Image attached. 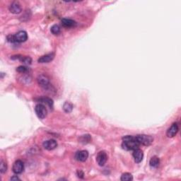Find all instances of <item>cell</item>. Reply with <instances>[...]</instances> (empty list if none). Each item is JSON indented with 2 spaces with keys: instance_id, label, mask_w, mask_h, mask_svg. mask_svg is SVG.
<instances>
[{
  "instance_id": "3",
  "label": "cell",
  "mask_w": 181,
  "mask_h": 181,
  "mask_svg": "<svg viewBox=\"0 0 181 181\" xmlns=\"http://www.w3.org/2000/svg\"><path fill=\"white\" fill-rule=\"evenodd\" d=\"M35 111L37 116L40 119H44V118H45L47 114H48V111H47L45 107L41 103L37 104L36 106H35Z\"/></svg>"
},
{
  "instance_id": "7",
  "label": "cell",
  "mask_w": 181,
  "mask_h": 181,
  "mask_svg": "<svg viewBox=\"0 0 181 181\" xmlns=\"http://www.w3.org/2000/svg\"><path fill=\"white\" fill-rule=\"evenodd\" d=\"M14 35L16 42H24L27 41L28 39L27 33L24 31H20Z\"/></svg>"
},
{
  "instance_id": "22",
  "label": "cell",
  "mask_w": 181,
  "mask_h": 181,
  "mask_svg": "<svg viewBox=\"0 0 181 181\" xmlns=\"http://www.w3.org/2000/svg\"><path fill=\"white\" fill-rule=\"evenodd\" d=\"M39 100L42 103H47L50 107H52V105H53L52 100H51L50 98H41V99H39Z\"/></svg>"
},
{
  "instance_id": "15",
  "label": "cell",
  "mask_w": 181,
  "mask_h": 181,
  "mask_svg": "<svg viewBox=\"0 0 181 181\" xmlns=\"http://www.w3.org/2000/svg\"><path fill=\"white\" fill-rule=\"evenodd\" d=\"M61 22L62 25H63L64 27L67 28H72L74 27V26L77 25L76 21L70 19H62Z\"/></svg>"
},
{
  "instance_id": "1",
  "label": "cell",
  "mask_w": 181,
  "mask_h": 181,
  "mask_svg": "<svg viewBox=\"0 0 181 181\" xmlns=\"http://www.w3.org/2000/svg\"><path fill=\"white\" fill-rule=\"evenodd\" d=\"M140 144L133 136H125L122 138V147L126 151H133L139 148Z\"/></svg>"
},
{
  "instance_id": "19",
  "label": "cell",
  "mask_w": 181,
  "mask_h": 181,
  "mask_svg": "<svg viewBox=\"0 0 181 181\" xmlns=\"http://www.w3.org/2000/svg\"><path fill=\"white\" fill-rule=\"evenodd\" d=\"M120 180L122 181H130L133 180V177L132 176V174L129 173H125L122 174Z\"/></svg>"
},
{
  "instance_id": "16",
  "label": "cell",
  "mask_w": 181,
  "mask_h": 181,
  "mask_svg": "<svg viewBox=\"0 0 181 181\" xmlns=\"http://www.w3.org/2000/svg\"><path fill=\"white\" fill-rule=\"evenodd\" d=\"M160 164V160L157 156H153L149 161V165L152 168H157Z\"/></svg>"
},
{
  "instance_id": "26",
  "label": "cell",
  "mask_w": 181,
  "mask_h": 181,
  "mask_svg": "<svg viewBox=\"0 0 181 181\" xmlns=\"http://www.w3.org/2000/svg\"><path fill=\"white\" fill-rule=\"evenodd\" d=\"M11 180H20V178L18 177V176H13V177L11 178Z\"/></svg>"
},
{
  "instance_id": "6",
  "label": "cell",
  "mask_w": 181,
  "mask_h": 181,
  "mask_svg": "<svg viewBox=\"0 0 181 181\" xmlns=\"http://www.w3.org/2000/svg\"><path fill=\"white\" fill-rule=\"evenodd\" d=\"M107 160H108V156H107V154L105 151H100V152L98 154L96 161L98 164L100 166H103L104 165L106 164Z\"/></svg>"
},
{
  "instance_id": "11",
  "label": "cell",
  "mask_w": 181,
  "mask_h": 181,
  "mask_svg": "<svg viewBox=\"0 0 181 181\" xmlns=\"http://www.w3.org/2000/svg\"><path fill=\"white\" fill-rule=\"evenodd\" d=\"M57 147V143L55 139H49L43 142V147L47 150L51 151Z\"/></svg>"
},
{
  "instance_id": "25",
  "label": "cell",
  "mask_w": 181,
  "mask_h": 181,
  "mask_svg": "<svg viewBox=\"0 0 181 181\" xmlns=\"http://www.w3.org/2000/svg\"><path fill=\"white\" fill-rule=\"evenodd\" d=\"M77 175H78V177H79V178H83L84 174V173L81 171H77Z\"/></svg>"
},
{
  "instance_id": "12",
  "label": "cell",
  "mask_w": 181,
  "mask_h": 181,
  "mask_svg": "<svg viewBox=\"0 0 181 181\" xmlns=\"http://www.w3.org/2000/svg\"><path fill=\"white\" fill-rule=\"evenodd\" d=\"M89 157V153L87 151L85 150H82V151H79L77 152L75 155V158L76 159L79 161H81V162H84L87 160V158Z\"/></svg>"
},
{
  "instance_id": "20",
  "label": "cell",
  "mask_w": 181,
  "mask_h": 181,
  "mask_svg": "<svg viewBox=\"0 0 181 181\" xmlns=\"http://www.w3.org/2000/svg\"><path fill=\"white\" fill-rule=\"evenodd\" d=\"M63 109H64V110L66 112V113H71V112L73 110L72 104L70 103H69V102H66L63 106Z\"/></svg>"
},
{
  "instance_id": "10",
  "label": "cell",
  "mask_w": 181,
  "mask_h": 181,
  "mask_svg": "<svg viewBox=\"0 0 181 181\" xmlns=\"http://www.w3.org/2000/svg\"><path fill=\"white\" fill-rule=\"evenodd\" d=\"M132 156H133L134 159H135V161L136 163H137V164L142 162V161L143 160V158H144V154H143V151L139 148L133 150Z\"/></svg>"
},
{
  "instance_id": "8",
  "label": "cell",
  "mask_w": 181,
  "mask_h": 181,
  "mask_svg": "<svg viewBox=\"0 0 181 181\" xmlns=\"http://www.w3.org/2000/svg\"><path fill=\"white\" fill-rule=\"evenodd\" d=\"M9 9L10 12L12 13V14H20L22 11L21 4H20L18 2H12V3L10 4Z\"/></svg>"
},
{
  "instance_id": "21",
  "label": "cell",
  "mask_w": 181,
  "mask_h": 181,
  "mask_svg": "<svg viewBox=\"0 0 181 181\" xmlns=\"http://www.w3.org/2000/svg\"><path fill=\"white\" fill-rule=\"evenodd\" d=\"M7 171V165L4 161H1V163H0V172L1 173H6V171Z\"/></svg>"
},
{
  "instance_id": "18",
  "label": "cell",
  "mask_w": 181,
  "mask_h": 181,
  "mask_svg": "<svg viewBox=\"0 0 181 181\" xmlns=\"http://www.w3.org/2000/svg\"><path fill=\"white\" fill-rule=\"evenodd\" d=\"M50 31L52 32L53 35H59L60 32H61V29L58 25H53L50 28Z\"/></svg>"
},
{
  "instance_id": "17",
  "label": "cell",
  "mask_w": 181,
  "mask_h": 181,
  "mask_svg": "<svg viewBox=\"0 0 181 181\" xmlns=\"http://www.w3.org/2000/svg\"><path fill=\"white\" fill-rule=\"evenodd\" d=\"M91 140V135H82L80 137L79 139V141L80 143H82V144H87L89 143L90 141Z\"/></svg>"
},
{
  "instance_id": "14",
  "label": "cell",
  "mask_w": 181,
  "mask_h": 181,
  "mask_svg": "<svg viewBox=\"0 0 181 181\" xmlns=\"http://www.w3.org/2000/svg\"><path fill=\"white\" fill-rule=\"evenodd\" d=\"M11 58H12V60H19L20 61L22 62L25 64H31V62H32V60H31V58L29 57H26V56L15 55V56H12Z\"/></svg>"
},
{
  "instance_id": "5",
  "label": "cell",
  "mask_w": 181,
  "mask_h": 181,
  "mask_svg": "<svg viewBox=\"0 0 181 181\" xmlns=\"http://www.w3.org/2000/svg\"><path fill=\"white\" fill-rule=\"evenodd\" d=\"M13 172L15 174H21L24 171V164L21 160H17L14 162L12 168Z\"/></svg>"
},
{
  "instance_id": "24",
  "label": "cell",
  "mask_w": 181,
  "mask_h": 181,
  "mask_svg": "<svg viewBox=\"0 0 181 181\" xmlns=\"http://www.w3.org/2000/svg\"><path fill=\"white\" fill-rule=\"evenodd\" d=\"M6 40H7L8 42H12V43H14V42H16L15 39V35H9L7 37H6Z\"/></svg>"
},
{
  "instance_id": "13",
  "label": "cell",
  "mask_w": 181,
  "mask_h": 181,
  "mask_svg": "<svg viewBox=\"0 0 181 181\" xmlns=\"http://www.w3.org/2000/svg\"><path fill=\"white\" fill-rule=\"evenodd\" d=\"M54 57H55V53L51 52V53H49V54L42 56V57L39 58L38 61L39 63H48V62L52 61V60L54 59Z\"/></svg>"
},
{
  "instance_id": "4",
  "label": "cell",
  "mask_w": 181,
  "mask_h": 181,
  "mask_svg": "<svg viewBox=\"0 0 181 181\" xmlns=\"http://www.w3.org/2000/svg\"><path fill=\"white\" fill-rule=\"evenodd\" d=\"M38 83L45 89H48L50 87V80L45 75H40L38 77Z\"/></svg>"
},
{
  "instance_id": "23",
  "label": "cell",
  "mask_w": 181,
  "mask_h": 181,
  "mask_svg": "<svg viewBox=\"0 0 181 181\" xmlns=\"http://www.w3.org/2000/svg\"><path fill=\"white\" fill-rule=\"evenodd\" d=\"M28 70V68L26 67L25 66H20L16 69V71L19 73H26L27 72Z\"/></svg>"
},
{
  "instance_id": "9",
  "label": "cell",
  "mask_w": 181,
  "mask_h": 181,
  "mask_svg": "<svg viewBox=\"0 0 181 181\" xmlns=\"http://www.w3.org/2000/svg\"><path fill=\"white\" fill-rule=\"evenodd\" d=\"M178 130H179L178 125L177 123H173L171 125V127L167 130V132H166L167 137L170 138L175 137V136L177 135Z\"/></svg>"
},
{
  "instance_id": "2",
  "label": "cell",
  "mask_w": 181,
  "mask_h": 181,
  "mask_svg": "<svg viewBox=\"0 0 181 181\" xmlns=\"http://www.w3.org/2000/svg\"><path fill=\"white\" fill-rule=\"evenodd\" d=\"M136 139L139 144L141 145H144V146H149L152 144L154 139L151 136L149 135H137L135 137Z\"/></svg>"
}]
</instances>
